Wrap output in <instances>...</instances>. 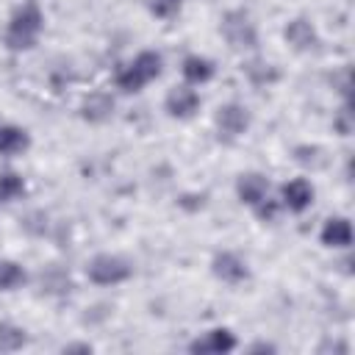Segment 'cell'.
<instances>
[{"instance_id":"cell-17","label":"cell","mask_w":355,"mask_h":355,"mask_svg":"<svg viewBox=\"0 0 355 355\" xmlns=\"http://www.w3.org/2000/svg\"><path fill=\"white\" fill-rule=\"evenodd\" d=\"M25 280H28V275H25V269H22L17 261L0 258V291H14V288H19Z\"/></svg>"},{"instance_id":"cell-4","label":"cell","mask_w":355,"mask_h":355,"mask_svg":"<svg viewBox=\"0 0 355 355\" xmlns=\"http://www.w3.org/2000/svg\"><path fill=\"white\" fill-rule=\"evenodd\" d=\"M130 275H133V266L125 258L111 255V252L94 255L86 263V277L92 283H97V286H116V283H125Z\"/></svg>"},{"instance_id":"cell-19","label":"cell","mask_w":355,"mask_h":355,"mask_svg":"<svg viewBox=\"0 0 355 355\" xmlns=\"http://www.w3.org/2000/svg\"><path fill=\"white\" fill-rule=\"evenodd\" d=\"M22 194H25V180H22V175H17V172H11V169L0 172V202H11V200H17V197H22Z\"/></svg>"},{"instance_id":"cell-23","label":"cell","mask_w":355,"mask_h":355,"mask_svg":"<svg viewBox=\"0 0 355 355\" xmlns=\"http://www.w3.org/2000/svg\"><path fill=\"white\" fill-rule=\"evenodd\" d=\"M316 155H322L319 147H297V161H300V164H313V166H319V158H316Z\"/></svg>"},{"instance_id":"cell-2","label":"cell","mask_w":355,"mask_h":355,"mask_svg":"<svg viewBox=\"0 0 355 355\" xmlns=\"http://www.w3.org/2000/svg\"><path fill=\"white\" fill-rule=\"evenodd\" d=\"M161 67H164V58L161 53L155 50H141L128 67H122L116 72V89H122L125 94H136L141 92L150 80H155L161 75Z\"/></svg>"},{"instance_id":"cell-15","label":"cell","mask_w":355,"mask_h":355,"mask_svg":"<svg viewBox=\"0 0 355 355\" xmlns=\"http://www.w3.org/2000/svg\"><path fill=\"white\" fill-rule=\"evenodd\" d=\"M31 144V136L17 125H0V155H17L25 153Z\"/></svg>"},{"instance_id":"cell-8","label":"cell","mask_w":355,"mask_h":355,"mask_svg":"<svg viewBox=\"0 0 355 355\" xmlns=\"http://www.w3.org/2000/svg\"><path fill=\"white\" fill-rule=\"evenodd\" d=\"M280 200L288 211L294 214H302L311 202H313V186L305 180V178H294V180H286L280 186Z\"/></svg>"},{"instance_id":"cell-12","label":"cell","mask_w":355,"mask_h":355,"mask_svg":"<svg viewBox=\"0 0 355 355\" xmlns=\"http://www.w3.org/2000/svg\"><path fill=\"white\" fill-rule=\"evenodd\" d=\"M236 194H239V200H241L244 205H258V202L269 194V180H266L263 175H258V172H247V175L239 178Z\"/></svg>"},{"instance_id":"cell-5","label":"cell","mask_w":355,"mask_h":355,"mask_svg":"<svg viewBox=\"0 0 355 355\" xmlns=\"http://www.w3.org/2000/svg\"><path fill=\"white\" fill-rule=\"evenodd\" d=\"M230 349H236V336L227 327H214L189 344V352L194 355H222Z\"/></svg>"},{"instance_id":"cell-21","label":"cell","mask_w":355,"mask_h":355,"mask_svg":"<svg viewBox=\"0 0 355 355\" xmlns=\"http://www.w3.org/2000/svg\"><path fill=\"white\" fill-rule=\"evenodd\" d=\"M180 3H183V0H147V8H150V14H155L158 19H172V17L180 11Z\"/></svg>"},{"instance_id":"cell-11","label":"cell","mask_w":355,"mask_h":355,"mask_svg":"<svg viewBox=\"0 0 355 355\" xmlns=\"http://www.w3.org/2000/svg\"><path fill=\"white\" fill-rule=\"evenodd\" d=\"M114 114V97L108 92H92L83 103H80V116L92 125H100V122H108Z\"/></svg>"},{"instance_id":"cell-25","label":"cell","mask_w":355,"mask_h":355,"mask_svg":"<svg viewBox=\"0 0 355 355\" xmlns=\"http://www.w3.org/2000/svg\"><path fill=\"white\" fill-rule=\"evenodd\" d=\"M64 352H92V347L89 344H67Z\"/></svg>"},{"instance_id":"cell-6","label":"cell","mask_w":355,"mask_h":355,"mask_svg":"<svg viewBox=\"0 0 355 355\" xmlns=\"http://www.w3.org/2000/svg\"><path fill=\"white\" fill-rule=\"evenodd\" d=\"M216 128H219V136L225 139H236L241 133H247L250 128V111L239 103H227L216 111Z\"/></svg>"},{"instance_id":"cell-7","label":"cell","mask_w":355,"mask_h":355,"mask_svg":"<svg viewBox=\"0 0 355 355\" xmlns=\"http://www.w3.org/2000/svg\"><path fill=\"white\" fill-rule=\"evenodd\" d=\"M164 108H166V114L175 116V119H191V116L200 111V94H197L194 89H189V86H175V89L166 94Z\"/></svg>"},{"instance_id":"cell-22","label":"cell","mask_w":355,"mask_h":355,"mask_svg":"<svg viewBox=\"0 0 355 355\" xmlns=\"http://www.w3.org/2000/svg\"><path fill=\"white\" fill-rule=\"evenodd\" d=\"M252 208H255V216H258L261 222H275V216H277V211H280V202L263 197V200H261L258 205H252Z\"/></svg>"},{"instance_id":"cell-14","label":"cell","mask_w":355,"mask_h":355,"mask_svg":"<svg viewBox=\"0 0 355 355\" xmlns=\"http://www.w3.org/2000/svg\"><path fill=\"white\" fill-rule=\"evenodd\" d=\"M180 69H183V78L189 83H208L214 78V72H216L214 61L205 58V55H186Z\"/></svg>"},{"instance_id":"cell-16","label":"cell","mask_w":355,"mask_h":355,"mask_svg":"<svg viewBox=\"0 0 355 355\" xmlns=\"http://www.w3.org/2000/svg\"><path fill=\"white\" fill-rule=\"evenodd\" d=\"M241 72H244V78H247L252 86H269V83H275V80L280 78V72H277L272 64L261 61V58H250V61H244Z\"/></svg>"},{"instance_id":"cell-26","label":"cell","mask_w":355,"mask_h":355,"mask_svg":"<svg viewBox=\"0 0 355 355\" xmlns=\"http://www.w3.org/2000/svg\"><path fill=\"white\" fill-rule=\"evenodd\" d=\"M250 349H252V352H275V344H266V341H258V344H252Z\"/></svg>"},{"instance_id":"cell-3","label":"cell","mask_w":355,"mask_h":355,"mask_svg":"<svg viewBox=\"0 0 355 355\" xmlns=\"http://www.w3.org/2000/svg\"><path fill=\"white\" fill-rule=\"evenodd\" d=\"M225 42L233 47V50H255L258 47V33H255V25L250 19V14L244 8H233L222 17V25H219Z\"/></svg>"},{"instance_id":"cell-10","label":"cell","mask_w":355,"mask_h":355,"mask_svg":"<svg viewBox=\"0 0 355 355\" xmlns=\"http://www.w3.org/2000/svg\"><path fill=\"white\" fill-rule=\"evenodd\" d=\"M283 36H286V42L294 47V50H300V53H308V50H316V44H319V36H316V28L308 22V19H302V17H297V19H291L288 25H286V31H283Z\"/></svg>"},{"instance_id":"cell-20","label":"cell","mask_w":355,"mask_h":355,"mask_svg":"<svg viewBox=\"0 0 355 355\" xmlns=\"http://www.w3.org/2000/svg\"><path fill=\"white\" fill-rule=\"evenodd\" d=\"M42 288L50 294H67L72 288V280L61 269H47V272H42Z\"/></svg>"},{"instance_id":"cell-13","label":"cell","mask_w":355,"mask_h":355,"mask_svg":"<svg viewBox=\"0 0 355 355\" xmlns=\"http://www.w3.org/2000/svg\"><path fill=\"white\" fill-rule=\"evenodd\" d=\"M324 247H349L352 244V225L347 216H333L324 222L322 233H319Z\"/></svg>"},{"instance_id":"cell-1","label":"cell","mask_w":355,"mask_h":355,"mask_svg":"<svg viewBox=\"0 0 355 355\" xmlns=\"http://www.w3.org/2000/svg\"><path fill=\"white\" fill-rule=\"evenodd\" d=\"M42 28H44V14H42V8H39L33 0L22 3V6L11 14V19H8V28H6V47H8V50H31V47H36V39H39Z\"/></svg>"},{"instance_id":"cell-24","label":"cell","mask_w":355,"mask_h":355,"mask_svg":"<svg viewBox=\"0 0 355 355\" xmlns=\"http://www.w3.org/2000/svg\"><path fill=\"white\" fill-rule=\"evenodd\" d=\"M336 130L341 133V136H349V130H352V122H349V108H341V114L336 116Z\"/></svg>"},{"instance_id":"cell-18","label":"cell","mask_w":355,"mask_h":355,"mask_svg":"<svg viewBox=\"0 0 355 355\" xmlns=\"http://www.w3.org/2000/svg\"><path fill=\"white\" fill-rule=\"evenodd\" d=\"M25 341H28V336L22 327H17L11 322H0V352H17L25 347Z\"/></svg>"},{"instance_id":"cell-9","label":"cell","mask_w":355,"mask_h":355,"mask_svg":"<svg viewBox=\"0 0 355 355\" xmlns=\"http://www.w3.org/2000/svg\"><path fill=\"white\" fill-rule=\"evenodd\" d=\"M211 269L222 283H244L250 277L247 263L236 252H216L211 261Z\"/></svg>"}]
</instances>
